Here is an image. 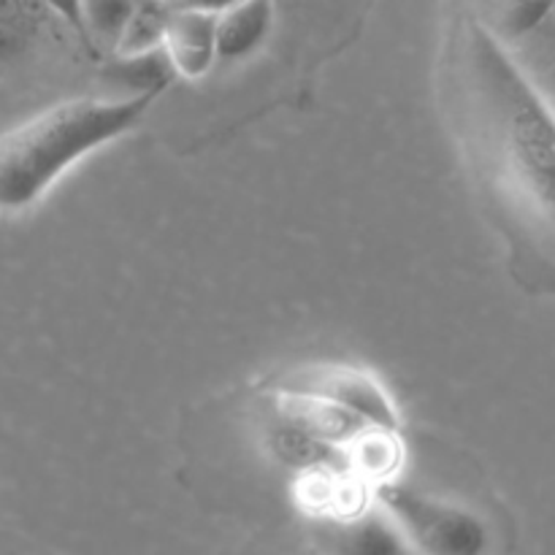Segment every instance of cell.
<instances>
[{
    "mask_svg": "<svg viewBox=\"0 0 555 555\" xmlns=\"http://www.w3.org/2000/svg\"><path fill=\"white\" fill-rule=\"evenodd\" d=\"M217 9H206V5H173L166 38H163V52H166L168 63L177 70V76L198 79L217 60Z\"/></svg>",
    "mask_w": 555,
    "mask_h": 555,
    "instance_id": "8992f818",
    "label": "cell"
},
{
    "mask_svg": "<svg viewBox=\"0 0 555 555\" xmlns=\"http://www.w3.org/2000/svg\"><path fill=\"white\" fill-rule=\"evenodd\" d=\"M442 92L464 157L515 255L555 249V117L477 16H455Z\"/></svg>",
    "mask_w": 555,
    "mask_h": 555,
    "instance_id": "6da1fadb",
    "label": "cell"
},
{
    "mask_svg": "<svg viewBox=\"0 0 555 555\" xmlns=\"http://www.w3.org/2000/svg\"><path fill=\"white\" fill-rule=\"evenodd\" d=\"M173 5L166 3H135L130 14L128 27L117 43V57H133V54H146L163 49L168 22H171Z\"/></svg>",
    "mask_w": 555,
    "mask_h": 555,
    "instance_id": "9c48e42d",
    "label": "cell"
},
{
    "mask_svg": "<svg viewBox=\"0 0 555 555\" xmlns=\"http://www.w3.org/2000/svg\"><path fill=\"white\" fill-rule=\"evenodd\" d=\"M318 545L323 555H415L379 507H363L347 518L323 520Z\"/></svg>",
    "mask_w": 555,
    "mask_h": 555,
    "instance_id": "5b68a950",
    "label": "cell"
},
{
    "mask_svg": "<svg viewBox=\"0 0 555 555\" xmlns=\"http://www.w3.org/2000/svg\"><path fill=\"white\" fill-rule=\"evenodd\" d=\"M135 3H81L76 5L81 16V27L95 38L98 43H106L108 49H117L125 27H128L130 14Z\"/></svg>",
    "mask_w": 555,
    "mask_h": 555,
    "instance_id": "8fae6325",
    "label": "cell"
},
{
    "mask_svg": "<svg viewBox=\"0 0 555 555\" xmlns=\"http://www.w3.org/2000/svg\"><path fill=\"white\" fill-rule=\"evenodd\" d=\"M502 47L555 117V5H542L540 16Z\"/></svg>",
    "mask_w": 555,
    "mask_h": 555,
    "instance_id": "52a82bcc",
    "label": "cell"
},
{
    "mask_svg": "<svg viewBox=\"0 0 555 555\" xmlns=\"http://www.w3.org/2000/svg\"><path fill=\"white\" fill-rule=\"evenodd\" d=\"M114 81H125L133 90V95H160L163 87L177 79V70L168 63L166 52L155 49L133 57H117L112 63Z\"/></svg>",
    "mask_w": 555,
    "mask_h": 555,
    "instance_id": "30bf717a",
    "label": "cell"
},
{
    "mask_svg": "<svg viewBox=\"0 0 555 555\" xmlns=\"http://www.w3.org/2000/svg\"><path fill=\"white\" fill-rule=\"evenodd\" d=\"M280 393L312 396L336 410L347 412L356 421L366 423L377 431H396V406L388 393L369 377L366 372L352 366H318L301 374H293L280 385Z\"/></svg>",
    "mask_w": 555,
    "mask_h": 555,
    "instance_id": "277c9868",
    "label": "cell"
},
{
    "mask_svg": "<svg viewBox=\"0 0 555 555\" xmlns=\"http://www.w3.org/2000/svg\"><path fill=\"white\" fill-rule=\"evenodd\" d=\"M157 95L70 98L0 135V211L30 209L65 171L133 130Z\"/></svg>",
    "mask_w": 555,
    "mask_h": 555,
    "instance_id": "7a4b0ae2",
    "label": "cell"
},
{
    "mask_svg": "<svg viewBox=\"0 0 555 555\" xmlns=\"http://www.w3.org/2000/svg\"><path fill=\"white\" fill-rule=\"evenodd\" d=\"M274 30V5L271 3H236L217 9L215 52L222 63H242L253 57Z\"/></svg>",
    "mask_w": 555,
    "mask_h": 555,
    "instance_id": "ba28073f",
    "label": "cell"
},
{
    "mask_svg": "<svg viewBox=\"0 0 555 555\" xmlns=\"http://www.w3.org/2000/svg\"><path fill=\"white\" fill-rule=\"evenodd\" d=\"M377 507L393 520L415 555H488L493 537L486 520L461 504L423 496L396 482L374 488Z\"/></svg>",
    "mask_w": 555,
    "mask_h": 555,
    "instance_id": "3957f363",
    "label": "cell"
}]
</instances>
